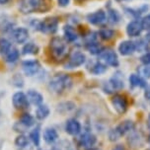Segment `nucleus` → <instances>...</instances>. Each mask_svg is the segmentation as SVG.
I'll return each instance as SVG.
<instances>
[{
  "label": "nucleus",
  "mask_w": 150,
  "mask_h": 150,
  "mask_svg": "<svg viewBox=\"0 0 150 150\" xmlns=\"http://www.w3.org/2000/svg\"><path fill=\"white\" fill-rule=\"evenodd\" d=\"M52 0H20L19 8L24 14L34 12H45L50 9Z\"/></svg>",
  "instance_id": "f257e3e1"
},
{
  "label": "nucleus",
  "mask_w": 150,
  "mask_h": 150,
  "mask_svg": "<svg viewBox=\"0 0 150 150\" xmlns=\"http://www.w3.org/2000/svg\"><path fill=\"white\" fill-rule=\"evenodd\" d=\"M50 53L56 61H62L67 57L69 53L68 44L61 38H53L50 45Z\"/></svg>",
  "instance_id": "f03ea898"
},
{
  "label": "nucleus",
  "mask_w": 150,
  "mask_h": 150,
  "mask_svg": "<svg viewBox=\"0 0 150 150\" xmlns=\"http://www.w3.org/2000/svg\"><path fill=\"white\" fill-rule=\"evenodd\" d=\"M72 85V80L67 74H56L50 79L49 87L50 91L56 94L63 93L66 89H69Z\"/></svg>",
  "instance_id": "7ed1b4c3"
},
{
  "label": "nucleus",
  "mask_w": 150,
  "mask_h": 150,
  "mask_svg": "<svg viewBox=\"0 0 150 150\" xmlns=\"http://www.w3.org/2000/svg\"><path fill=\"white\" fill-rule=\"evenodd\" d=\"M0 53L7 62H15L19 58V50L6 40L0 41Z\"/></svg>",
  "instance_id": "20e7f679"
},
{
  "label": "nucleus",
  "mask_w": 150,
  "mask_h": 150,
  "mask_svg": "<svg viewBox=\"0 0 150 150\" xmlns=\"http://www.w3.org/2000/svg\"><path fill=\"white\" fill-rule=\"evenodd\" d=\"M134 128V122H131V120H125L122 122L120 124L117 125L116 128L112 129L109 133V137L110 140L115 141L120 139L122 136H124L125 134H127V132H129Z\"/></svg>",
  "instance_id": "39448f33"
},
{
  "label": "nucleus",
  "mask_w": 150,
  "mask_h": 150,
  "mask_svg": "<svg viewBox=\"0 0 150 150\" xmlns=\"http://www.w3.org/2000/svg\"><path fill=\"white\" fill-rule=\"evenodd\" d=\"M58 20L55 17H50L38 24V30L45 34H54L57 30Z\"/></svg>",
  "instance_id": "423d86ee"
},
{
  "label": "nucleus",
  "mask_w": 150,
  "mask_h": 150,
  "mask_svg": "<svg viewBox=\"0 0 150 150\" xmlns=\"http://www.w3.org/2000/svg\"><path fill=\"white\" fill-rule=\"evenodd\" d=\"M96 141H97V139H96L95 135H93L90 132H85L78 139V146L79 148H81L83 150H87L93 148Z\"/></svg>",
  "instance_id": "0eeeda50"
},
{
  "label": "nucleus",
  "mask_w": 150,
  "mask_h": 150,
  "mask_svg": "<svg viewBox=\"0 0 150 150\" xmlns=\"http://www.w3.org/2000/svg\"><path fill=\"white\" fill-rule=\"evenodd\" d=\"M99 56L103 59L107 64L112 66V67H117L119 65V59H117V55L114 50L107 49L102 50V52L99 53Z\"/></svg>",
  "instance_id": "6e6552de"
},
{
  "label": "nucleus",
  "mask_w": 150,
  "mask_h": 150,
  "mask_svg": "<svg viewBox=\"0 0 150 150\" xmlns=\"http://www.w3.org/2000/svg\"><path fill=\"white\" fill-rule=\"evenodd\" d=\"M112 104L114 106L115 110L119 112V114H125L127 110V100L125 96L122 95H115L112 99Z\"/></svg>",
  "instance_id": "1a4fd4ad"
},
{
  "label": "nucleus",
  "mask_w": 150,
  "mask_h": 150,
  "mask_svg": "<svg viewBox=\"0 0 150 150\" xmlns=\"http://www.w3.org/2000/svg\"><path fill=\"white\" fill-rule=\"evenodd\" d=\"M86 61V56L84 53L80 52H75L70 55L67 63L65 64V68H74L82 65Z\"/></svg>",
  "instance_id": "9d476101"
},
{
  "label": "nucleus",
  "mask_w": 150,
  "mask_h": 150,
  "mask_svg": "<svg viewBox=\"0 0 150 150\" xmlns=\"http://www.w3.org/2000/svg\"><path fill=\"white\" fill-rule=\"evenodd\" d=\"M12 102L15 108L19 110H24L29 107V100L27 98V95H25L23 92L15 93L12 98Z\"/></svg>",
  "instance_id": "9b49d317"
},
{
  "label": "nucleus",
  "mask_w": 150,
  "mask_h": 150,
  "mask_svg": "<svg viewBox=\"0 0 150 150\" xmlns=\"http://www.w3.org/2000/svg\"><path fill=\"white\" fill-rule=\"evenodd\" d=\"M22 66L25 74L28 75V76H33V75L38 73V71L40 70V67H41L40 62L38 60H26L23 62Z\"/></svg>",
  "instance_id": "f8f14e48"
},
{
  "label": "nucleus",
  "mask_w": 150,
  "mask_h": 150,
  "mask_svg": "<svg viewBox=\"0 0 150 150\" xmlns=\"http://www.w3.org/2000/svg\"><path fill=\"white\" fill-rule=\"evenodd\" d=\"M65 130L66 132L71 135H77L81 131V125L77 120L70 119L66 122L65 125Z\"/></svg>",
  "instance_id": "ddd939ff"
},
{
  "label": "nucleus",
  "mask_w": 150,
  "mask_h": 150,
  "mask_svg": "<svg viewBox=\"0 0 150 150\" xmlns=\"http://www.w3.org/2000/svg\"><path fill=\"white\" fill-rule=\"evenodd\" d=\"M124 88V82L122 79H120L117 76H114L110 81L107 83L105 86V92L111 93L114 90H119Z\"/></svg>",
  "instance_id": "4468645a"
},
{
  "label": "nucleus",
  "mask_w": 150,
  "mask_h": 150,
  "mask_svg": "<svg viewBox=\"0 0 150 150\" xmlns=\"http://www.w3.org/2000/svg\"><path fill=\"white\" fill-rule=\"evenodd\" d=\"M28 36H29V33L25 28H18V29H15V30L12 32L13 40H14L16 42H18V44H23V42H25L27 41V39H28Z\"/></svg>",
  "instance_id": "2eb2a0df"
},
{
  "label": "nucleus",
  "mask_w": 150,
  "mask_h": 150,
  "mask_svg": "<svg viewBox=\"0 0 150 150\" xmlns=\"http://www.w3.org/2000/svg\"><path fill=\"white\" fill-rule=\"evenodd\" d=\"M88 21L93 24V25H101L106 21V14L104 11L102 10H99V11L92 13V14H89L87 16Z\"/></svg>",
  "instance_id": "dca6fc26"
},
{
  "label": "nucleus",
  "mask_w": 150,
  "mask_h": 150,
  "mask_svg": "<svg viewBox=\"0 0 150 150\" xmlns=\"http://www.w3.org/2000/svg\"><path fill=\"white\" fill-rule=\"evenodd\" d=\"M141 31H142V26H141V23L138 22V21H132V22H130L127 25V32L128 36L130 37L139 36Z\"/></svg>",
  "instance_id": "f3484780"
},
{
  "label": "nucleus",
  "mask_w": 150,
  "mask_h": 150,
  "mask_svg": "<svg viewBox=\"0 0 150 150\" xmlns=\"http://www.w3.org/2000/svg\"><path fill=\"white\" fill-rule=\"evenodd\" d=\"M136 49V45L133 42L131 41H125L122 42L119 47V52L122 55H128L131 54Z\"/></svg>",
  "instance_id": "a211bd4d"
},
{
  "label": "nucleus",
  "mask_w": 150,
  "mask_h": 150,
  "mask_svg": "<svg viewBox=\"0 0 150 150\" xmlns=\"http://www.w3.org/2000/svg\"><path fill=\"white\" fill-rule=\"evenodd\" d=\"M58 138V134L57 131H56L54 128L49 127L47 129H45L44 131V139L47 143L49 144H52L54 143Z\"/></svg>",
  "instance_id": "6ab92c4d"
},
{
  "label": "nucleus",
  "mask_w": 150,
  "mask_h": 150,
  "mask_svg": "<svg viewBox=\"0 0 150 150\" xmlns=\"http://www.w3.org/2000/svg\"><path fill=\"white\" fill-rule=\"evenodd\" d=\"M27 98H28L29 102H31L33 105H36V106L42 105V100H44L41 94L35 90H29L28 93H27Z\"/></svg>",
  "instance_id": "aec40b11"
},
{
  "label": "nucleus",
  "mask_w": 150,
  "mask_h": 150,
  "mask_svg": "<svg viewBox=\"0 0 150 150\" xmlns=\"http://www.w3.org/2000/svg\"><path fill=\"white\" fill-rule=\"evenodd\" d=\"M50 115V109L47 105H40L36 111V117L39 120H45Z\"/></svg>",
  "instance_id": "412c9836"
},
{
  "label": "nucleus",
  "mask_w": 150,
  "mask_h": 150,
  "mask_svg": "<svg viewBox=\"0 0 150 150\" xmlns=\"http://www.w3.org/2000/svg\"><path fill=\"white\" fill-rule=\"evenodd\" d=\"M129 82L132 86H135V87H140V88L146 87V83L142 79V77H140L139 75H136V74H131L130 75Z\"/></svg>",
  "instance_id": "4be33fe9"
},
{
  "label": "nucleus",
  "mask_w": 150,
  "mask_h": 150,
  "mask_svg": "<svg viewBox=\"0 0 150 150\" xmlns=\"http://www.w3.org/2000/svg\"><path fill=\"white\" fill-rule=\"evenodd\" d=\"M64 35H65V39L68 42H74L77 39L76 32L70 26H65V28H64Z\"/></svg>",
  "instance_id": "5701e85b"
},
{
  "label": "nucleus",
  "mask_w": 150,
  "mask_h": 150,
  "mask_svg": "<svg viewBox=\"0 0 150 150\" xmlns=\"http://www.w3.org/2000/svg\"><path fill=\"white\" fill-rule=\"evenodd\" d=\"M39 52V47L36 45L34 42H29L23 47L24 54H37Z\"/></svg>",
  "instance_id": "b1692460"
},
{
  "label": "nucleus",
  "mask_w": 150,
  "mask_h": 150,
  "mask_svg": "<svg viewBox=\"0 0 150 150\" xmlns=\"http://www.w3.org/2000/svg\"><path fill=\"white\" fill-rule=\"evenodd\" d=\"M21 122L24 127H32L34 124H35V120H34V117L31 116L30 114H24L22 117H21Z\"/></svg>",
  "instance_id": "393cba45"
},
{
  "label": "nucleus",
  "mask_w": 150,
  "mask_h": 150,
  "mask_svg": "<svg viewBox=\"0 0 150 150\" xmlns=\"http://www.w3.org/2000/svg\"><path fill=\"white\" fill-rule=\"evenodd\" d=\"M40 133H41V128L40 127H37L35 129H33L30 133V138L33 141L36 146L40 145Z\"/></svg>",
  "instance_id": "a878e982"
},
{
  "label": "nucleus",
  "mask_w": 150,
  "mask_h": 150,
  "mask_svg": "<svg viewBox=\"0 0 150 150\" xmlns=\"http://www.w3.org/2000/svg\"><path fill=\"white\" fill-rule=\"evenodd\" d=\"M107 67L104 64H102L101 62H96L94 65L92 66L91 68V72L94 74H101V73H104L106 71Z\"/></svg>",
  "instance_id": "bb28decb"
},
{
  "label": "nucleus",
  "mask_w": 150,
  "mask_h": 150,
  "mask_svg": "<svg viewBox=\"0 0 150 150\" xmlns=\"http://www.w3.org/2000/svg\"><path fill=\"white\" fill-rule=\"evenodd\" d=\"M87 49L93 54H99L102 52V50H103L96 42H91V44H87Z\"/></svg>",
  "instance_id": "cd10ccee"
},
{
  "label": "nucleus",
  "mask_w": 150,
  "mask_h": 150,
  "mask_svg": "<svg viewBox=\"0 0 150 150\" xmlns=\"http://www.w3.org/2000/svg\"><path fill=\"white\" fill-rule=\"evenodd\" d=\"M100 37L102 38L103 40H111L114 38L115 36V32L112 30H109V29H104V30H101L100 31Z\"/></svg>",
  "instance_id": "c85d7f7f"
},
{
  "label": "nucleus",
  "mask_w": 150,
  "mask_h": 150,
  "mask_svg": "<svg viewBox=\"0 0 150 150\" xmlns=\"http://www.w3.org/2000/svg\"><path fill=\"white\" fill-rule=\"evenodd\" d=\"M29 141H28V138L26 137V136L24 135H20L18 136L17 138H16L15 140V144L19 147H26L27 145H28Z\"/></svg>",
  "instance_id": "c756f323"
},
{
  "label": "nucleus",
  "mask_w": 150,
  "mask_h": 150,
  "mask_svg": "<svg viewBox=\"0 0 150 150\" xmlns=\"http://www.w3.org/2000/svg\"><path fill=\"white\" fill-rule=\"evenodd\" d=\"M138 73L140 74L139 76L144 77V78H150V66L144 65L142 67L138 69Z\"/></svg>",
  "instance_id": "7c9ffc66"
},
{
  "label": "nucleus",
  "mask_w": 150,
  "mask_h": 150,
  "mask_svg": "<svg viewBox=\"0 0 150 150\" xmlns=\"http://www.w3.org/2000/svg\"><path fill=\"white\" fill-rule=\"evenodd\" d=\"M141 26H142V29H144V30L150 31V14L143 18L142 22H141Z\"/></svg>",
  "instance_id": "2f4dec72"
},
{
  "label": "nucleus",
  "mask_w": 150,
  "mask_h": 150,
  "mask_svg": "<svg viewBox=\"0 0 150 150\" xmlns=\"http://www.w3.org/2000/svg\"><path fill=\"white\" fill-rule=\"evenodd\" d=\"M140 59H141V62H142L143 64H145V65L150 64V52L145 53L143 56H141Z\"/></svg>",
  "instance_id": "473e14b6"
},
{
  "label": "nucleus",
  "mask_w": 150,
  "mask_h": 150,
  "mask_svg": "<svg viewBox=\"0 0 150 150\" xmlns=\"http://www.w3.org/2000/svg\"><path fill=\"white\" fill-rule=\"evenodd\" d=\"M110 16H111V19L112 22H117V19H119V17H117V14L116 13V11H111L110 12Z\"/></svg>",
  "instance_id": "72a5a7b5"
},
{
  "label": "nucleus",
  "mask_w": 150,
  "mask_h": 150,
  "mask_svg": "<svg viewBox=\"0 0 150 150\" xmlns=\"http://www.w3.org/2000/svg\"><path fill=\"white\" fill-rule=\"evenodd\" d=\"M145 98L147 99V100H150V85H148V86L146 87V90H145Z\"/></svg>",
  "instance_id": "f704fd0d"
},
{
  "label": "nucleus",
  "mask_w": 150,
  "mask_h": 150,
  "mask_svg": "<svg viewBox=\"0 0 150 150\" xmlns=\"http://www.w3.org/2000/svg\"><path fill=\"white\" fill-rule=\"evenodd\" d=\"M57 1H58V4L62 7L66 6V5H68V3H69V0H57Z\"/></svg>",
  "instance_id": "c9c22d12"
},
{
  "label": "nucleus",
  "mask_w": 150,
  "mask_h": 150,
  "mask_svg": "<svg viewBox=\"0 0 150 150\" xmlns=\"http://www.w3.org/2000/svg\"><path fill=\"white\" fill-rule=\"evenodd\" d=\"M112 150H125V148L122 145H117Z\"/></svg>",
  "instance_id": "e433bc0d"
},
{
  "label": "nucleus",
  "mask_w": 150,
  "mask_h": 150,
  "mask_svg": "<svg viewBox=\"0 0 150 150\" xmlns=\"http://www.w3.org/2000/svg\"><path fill=\"white\" fill-rule=\"evenodd\" d=\"M9 1H10V0H0V4H6Z\"/></svg>",
  "instance_id": "4c0bfd02"
},
{
  "label": "nucleus",
  "mask_w": 150,
  "mask_h": 150,
  "mask_svg": "<svg viewBox=\"0 0 150 150\" xmlns=\"http://www.w3.org/2000/svg\"><path fill=\"white\" fill-rule=\"evenodd\" d=\"M147 125H148V127L150 128V115L148 116V119H147Z\"/></svg>",
  "instance_id": "58836bf2"
},
{
  "label": "nucleus",
  "mask_w": 150,
  "mask_h": 150,
  "mask_svg": "<svg viewBox=\"0 0 150 150\" xmlns=\"http://www.w3.org/2000/svg\"><path fill=\"white\" fill-rule=\"evenodd\" d=\"M146 40L150 42V33H148V34L146 35Z\"/></svg>",
  "instance_id": "ea45409f"
},
{
  "label": "nucleus",
  "mask_w": 150,
  "mask_h": 150,
  "mask_svg": "<svg viewBox=\"0 0 150 150\" xmlns=\"http://www.w3.org/2000/svg\"><path fill=\"white\" fill-rule=\"evenodd\" d=\"M149 143H150V136H149Z\"/></svg>",
  "instance_id": "a19ab883"
}]
</instances>
